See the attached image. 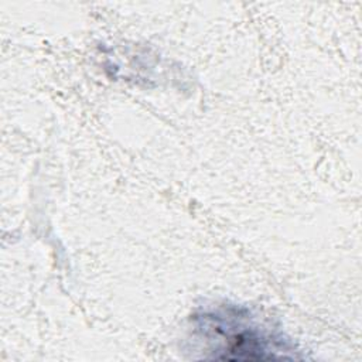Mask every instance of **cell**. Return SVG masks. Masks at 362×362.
Returning <instances> with one entry per match:
<instances>
[{"instance_id": "1", "label": "cell", "mask_w": 362, "mask_h": 362, "mask_svg": "<svg viewBox=\"0 0 362 362\" xmlns=\"http://www.w3.org/2000/svg\"><path fill=\"white\" fill-rule=\"evenodd\" d=\"M194 339L204 358L228 361H267L293 358L286 339L256 322L249 311L219 307L194 317Z\"/></svg>"}]
</instances>
